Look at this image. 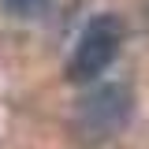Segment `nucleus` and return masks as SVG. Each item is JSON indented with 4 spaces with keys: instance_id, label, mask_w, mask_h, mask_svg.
I'll return each mask as SVG.
<instances>
[{
    "instance_id": "nucleus-1",
    "label": "nucleus",
    "mask_w": 149,
    "mask_h": 149,
    "mask_svg": "<svg viewBox=\"0 0 149 149\" xmlns=\"http://www.w3.org/2000/svg\"><path fill=\"white\" fill-rule=\"evenodd\" d=\"M130 112H134V97L123 82H108V86H97L90 90L78 108L71 116V130H74V142L82 146H101L116 138L119 130L130 123Z\"/></svg>"
},
{
    "instance_id": "nucleus-2",
    "label": "nucleus",
    "mask_w": 149,
    "mask_h": 149,
    "mask_svg": "<svg viewBox=\"0 0 149 149\" xmlns=\"http://www.w3.org/2000/svg\"><path fill=\"white\" fill-rule=\"evenodd\" d=\"M123 45V22L119 15H93L67 60V78L71 82H93L97 74L119 56Z\"/></svg>"
},
{
    "instance_id": "nucleus-3",
    "label": "nucleus",
    "mask_w": 149,
    "mask_h": 149,
    "mask_svg": "<svg viewBox=\"0 0 149 149\" xmlns=\"http://www.w3.org/2000/svg\"><path fill=\"white\" fill-rule=\"evenodd\" d=\"M52 0H0V8L15 19H41Z\"/></svg>"
},
{
    "instance_id": "nucleus-4",
    "label": "nucleus",
    "mask_w": 149,
    "mask_h": 149,
    "mask_svg": "<svg viewBox=\"0 0 149 149\" xmlns=\"http://www.w3.org/2000/svg\"><path fill=\"white\" fill-rule=\"evenodd\" d=\"M146 19H149V4H146Z\"/></svg>"
}]
</instances>
